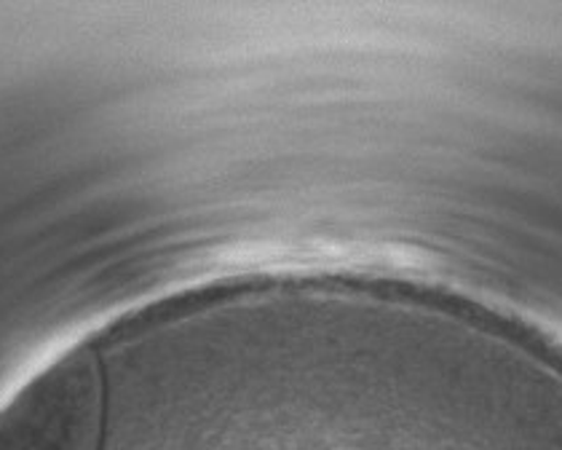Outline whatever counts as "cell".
Returning <instances> with one entry per match:
<instances>
[{"label": "cell", "instance_id": "6da1fadb", "mask_svg": "<svg viewBox=\"0 0 562 450\" xmlns=\"http://www.w3.org/2000/svg\"><path fill=\"white\" fill-rule=\"evenodd\" d=\"M108 394L100 355L67 351L0 407V450H100Z\"/></svg>", "mask_w": 562, "mask_h": 450}]
</instances>
